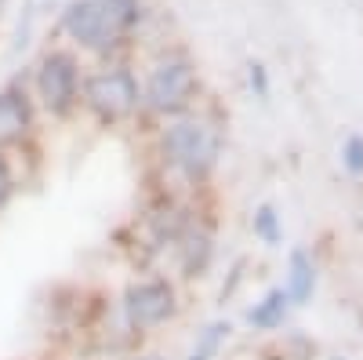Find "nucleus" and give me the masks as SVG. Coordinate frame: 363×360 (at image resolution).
Returning a JSON list of instances; mask_svg holds the SVG:
<instances>
[{"mask_svg":"<svg viewBox=\"0 0 363 360\" xmlns=\"http://www.w3.org/2000/svg\"><path fill=\"white\" fill-rule=\"evenodd\" d=\"M174 313V288L167 280H138L124 291V320L131 332H153Z\"/></svg>","mask_w":363,"mask_h":360,"instance_id":"obj_6","label":"nucleus"},{"mask_svg":"<svg viewBox=\"0 0 363 360\" xmlns=\"http://www.w3.org/2000/svg\"><path fill=\"white\" fill-rule=\"evenodd\" d=\"M37 128V109L26 87L8 84L0 87V153L11 146H22Z\"/></svg>","mask_w":363,"mask_h":360,"instance_id":"obj_7","label":"nucleus"},{"mask_svg":"<svg viewBox=\"0 0 363 360\" xmlns=\"http://www.w3.org/2000/svg\"><path fill=\"white\" fill-rule=\"evenodd\" d=\"M138 15V0H69L62 11V29L87 51H109L124 40Z\"/></svg>","mask_w":363,"mask_h":360,"instance_id":"obj_1","label":"nucleus"},{"mask_svg":"<svg viewBox=\"0 0 363 360\" xmlns=\"http://www.w3.org/2000/svg\"><path fill=\"white\" fill-rule=\"evenodd\" d=\"M196 92V73L186 58H167L160 62L153 73H149V84H145V102L149 109L157 113H178L186 109L189 99Z\"/></svg>","mask_w":363,"mask_h":360,"instance_id":"obj_5","label":"nucleus"},{"mask_svg":"<svg viewBox=\"0 0 363 360\" xmlns=\"http://www.w3.org/2000/svg\"><path fill=\"white\" fill-rule=\"evenodd\" d=\"M80 62L69 51H48L37 66V95L51 116H69L80 106Z\"/></svg>","mask_w":363,"mask_h":360,"instance_id":"obj_4","label":"nucleus"},{"mask_svg":"<svg viewBox=\"0 0 363 360\" xmlns=\"http://www.w3.org/2000/svg\"><path fill=\"white\" fill-rule=\"evenodd\" d=\"M80 102L95 113L102 124H116V120H128L138 109V80L131 70L113 66L102 73H91L80 84Z\"/></svg>","mask_w":363,"mask_h":360,"instance_id":"obj_3","label":"nucleus"},{"mask_svg":"<svg viewBox=\"0 0 363 360\" xmlns=\"http://www.w3.org/2000/svg\"><path fill=\"white\" fill-rule=\"evenodd\" d=\"M287 298L291 302H309L316 291V266L306 251H291L287 258Z\"/></svg>","mask_w":363,"mask_h":360,"instance_id":"obj_8","label":"nucleus"},{"mask_svg":"<svg viewBox=\"0 0 363 360\" xmlns=\"http://www.w3.org/2000/svg\"><path fill=\"white\" fill-rule=\"evenodd\" d=\"M287 310H291L287 291H284V288H272V291L262 298V302L251 306L247 320H251V327H258V332H269V327H280V324H284Z\"/></svg>","mask_w":363,"mask_h":360,"instance_id":"obj_9","label":"nucleus"},{"mask_svg":"<svg viewBox=\"0 0 363 360\" xmlns=\"http://www.w3.org/2000/svg\"><path fill=\"white\" fill-rule=\"evenodd\" d=\"M251 87H255V92L258 95H269V77H265V66H251Z\"/></svg>","mask_w":363,"mask_h":360,"instance_id":"obj_14","label":"nucleus"},{"mask_svg":"<svg viewBox=\"0 0 363 360\" xmlns=\"http://www.w3.org/2000/svg\"><path fill=\"white\" fill-rule=\"evenodd\" d=\"M15 190H18V178H15V168H11V160L0 153V212L15 200Z\"/></svg>","mask_w":363,"mask_h":360,"instance_id":"obj_12","label":"nucleus"},{"mask_svg":"<svg viewBox=\"0 0 363 360\" xmlns=\"http://www.w3.org/2000/svg\"><path fill=\"white\" fill-rule=\"evenodd\" d=\"M229 332L233 327L225 324V320H215V324H207L203 332L196 335V346H193V353L186 356V360H211L222 346H225V339H229Z\"/></svg>","mask_w":363,"mask_h":360,"instance_id":"obj_10","label":"nucleus"},{"mask_svg":"<svg viewBox=\"0 0 363 360\" xmlns=\"http://www.w3.org/2000/svg\"><path fill=\"white\" fill-rule=\"evenodd\" d=\"M255 236L265 240V244H280V215L269 204H262L255 215Z\"/></svg>","mask_w":363,"mask_h":360,"instance_id":"obj_11","label":"nucleus"},{"mask_svg":"<svg viewBox=\"0 0 363 360\" xmlns=\"http://www.w3.org/2000/svg\"><path fill=\"white\" fill-rule=\"evenodd\" d=\"M164 160L182 171L189 182L211 175L218 160V135L215 128H207L203 120H178L164 131Z\"/></svg>","mask_w":363,"mask_h":360,"instance_id":"obj_2","label":"nucleus"},{"mask_svg":"<svg viewBox=\"0 0 363 360\" xmlns=\"http://www.w3.org/2000/svg\"><path fill=\"white\" fill-rule=\"evenodd\" d=\"M0 4H4V0H0Z\"/></svg>","mask_w":363,"mask_h":360,"instance_id":"obj_15","label":"nucleus"},{"mask_svg":"<svg viewBox=\"0 0 363 360\" xmlns=\"http://www.w3.org/2000/svg\"><path fill=\"white\" fill-rule=\"evenodd\" d=\"M342 160H345V168H349L352 175H363V135L345 138V146H342Z\"/></svg>","mask_w":363,"mask_h":360,"instance_id":"obj_13","label":"nucleus"}]
</instances>
